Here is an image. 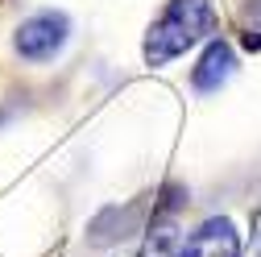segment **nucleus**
<instances>
[{"mask_svg":"<svg viewBox=\"0 0 261 257\" xmlns=\"http://www.w3.org/2000/svg\"><path fill=\"white\" fill-rule=\"evenodd\" d=\"M212 25H216L212 0H170L145 34V62L166 67L170 58L187 54L195 42H203L212 34Z\"/></svg>","mask_w":261,"mask_h":257,"instance_id":"nucleus-1","label":"nucleus"},{"mask_svg":"<svg viewBox=\"0 0 261 257\" xmlns=\"http://www.w3.org/2000/svg\"><path fill=\"white\" fill-rule=\"evenodd\" d=\"M67 34H71V21L62 17V13H50L46 9V13H34V17H25L17 25L13 46L29 62H46V58H54L62 46H67Z\"/></svg>","mask_w":261,"mask_h":257,"instance_id":"nucleus-2","label":"nucleus"},{"mask_svg":"<svg viewBox=\"0 0 261 257\" xmlns=\"http://www.w3.org/2000/svg\"><path fill=\"white\" fill-rule=\"evenodd\" d=\"M174 257H241V237L228 216H212L195 228Z\"/></svg>","mask_w":261,"mask_h":257,"instance_id":"nucleus-3","label":"nucleus"},{"mask_svg":"<svg viewBox=\"0 0 261 257\" xmlns=\"http://www.w3.org/2000/svg\"><path fill=\"white\" fill-rule=\"evenodd\" d=\"M232 67H237L232 46H228V42H212L203 50V58H199V67L191 71V87L195 91H216L228 75H232Z\"/></svg>","mask_w":261,"mask_h":257,"instance_id":"nucleus-4","label":"nucleus"},{"mask_svg":"<svg viewBox=\"0 0 261 257\" xmlns=\"http://www.w3.org/2000/svg\"><path fill=\"white\" fill-rule=\"evenodd\" d=\"M253 257H261V224H257V233H253Z\"/></svg>","mask_w":261,"mask_h":257,"instance_id":"nucleus-5","label":"nucleus"}]
</instances>
